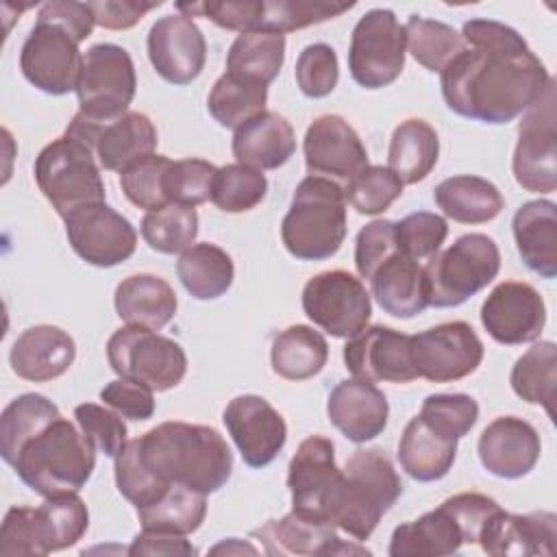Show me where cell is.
<instances>
[{
	"label": "cell",
	"mask_w": 557,
	"mask_h": 557,
	"mask_svg": "<svg viewBox=\"0 0 557 557\" xmlns=\"http://www.w3.org/2000/svg\"><path fill=\"white\" fill-rule=\"evenodd\" d=\"M74 418L81 431L94 442L96 450L107 457H117L126 446V424L117 411H111L96 403H83L74 409Z\"/></svg>",
	"instance_id": "cell-53"
},
{
	"label": "cell",
	"mask_w": 557,
	"mask_h": 557,
	"mask_svg": "<svg viewBox=\"0 0 557 557\" xmlns=\"http://www.w3.org/2000/svg\"><path fill=\"white\" fill-rule=\"evenodd\" d=\"M63 222L70 246L89 265L113 268L135 252L137 233L133 224L107 202L81 207Z\"/></svg>",
	"instance_id": "cell-16"
},
{
	"label": "cell",
	"mask_w": 557,
	"mask_h": 557,
	"mask_svg": "<svg viewBox=\"0 0 557 557\" xmlns=\"http://www.w3.org/2000/svg\"><path fill=\"white\" fill-rule=\"evenodd\" d=\"M115 311L128 326L163 329L176 313L178 300L172 285L154 274L126 276L113 296Z\"/></svg>",
	"instance_id": "cell-30"
},
{
	"label": "cell",
	"mask_w": 557,
	"mask_h": 557,
	"mask_svg": "<svg viewBox=\"0 0 557 557\" xmlns=\"http://www.w3.org/2000/svg\"><path fill=\"white\" fill-rule=\"evenodd\" d=\"M35 524L44 555L74 546L89 527V511L78 492L44 496L35 507Z\"/></svg>",
	"instance_id": "cell-39"
},
{
	"label": "cell",
	"mask_w": 557,
	"mask_h": 557,
	"mask_svg": "<svg viewBox=\"0 0 557 557\" xmlns=\"http://www.w3.org/2000/svg\"><path fill=\"white\" fill-rule=\"evenodd\" d=\"M137 76L131 54L117 44H96L83 54L76 85L81 111L100 122H113L128 113Z\"/></svg>",
	"instance_id": "cell-11"
},
{
	"label": "cell",
	"mask_w": 557,
	"mask_h": 557,
	"mask_svg": "<svg viewBox=\"0 0 557 557\" xmlns=\"http://www.w3.org/2000/svg\"><path fill=\"white\" fill-rule=\"evenodd\" d=\"M557 516L553 511L509 513L498 509L485 522L479 546L496 557H531L555 555Z\"/></svg>",
	"instance_id": "cell-24"
},
{
	"label": "cell",
	"mask_w": 557,
	"mask_h": 557,
	"mask_svg": "<svg viewBox=\"0 0 557 557\" xmlns=\"http://www.w3.org/2000/svg\"><path fill=\"white\" fill-rule=\"evenodd\" d=\"M411 361L418 376L450 383L472 374L483 361V342L468 322L455 320L411 335Z\"/></svg>",
	"instance_id": "cell-15"
},
{
	"label": "cell",
	"mask_w": 557,
	"mask_h": 557,
	"mask_svg": "<svg viewBox=\"0 0 557 557\" xmlns=\"http://www.w3.org/2000/svg\"><path fill=\"white\" fill-rule=\"evenodd\" d=\"M285 61V35L239 33L226 54V72L270 85Z\"/></svg>",
	"instance_id": "cell-41"
},
{
	"label": "cell",
	"mask_w": 557,
	"mask_h": 557,
	"mask_svg": "<svg viewBox=\"0 0 557 557\" xmlns=\"http://www.w3.org/2000/svg\"><path fill=\"white\" fill-rule=\"evenodd\" d=\"M57 24H61L63 28H67L72 35H76L78 41H85L94 26H96V17L89 9L87 2H74V0H50L46 4H41L39 13Z\"/></svg>",
	"instance_id": "cell-59"
},
{
	"label": "cell",
	"mask_w": 557,
	"mask_h": 557,
	"mask_svg": "<svg viewBox=\"0 0 557 557\" xmlns=\"http://www.w3.org/2000/svg\"><path fill=\"white\" fill-rule=\"evenodd\" d=\"M218 168L205 159H178L172 161L165 174V196L170 202L202 205L211 200Z\"/></svg>",
	"instance_id": "cell-50"
},
{
	"label": "cell",
	"mask_w": 557,
	"mask_h": 557,
	"mask_svg": "<svg viewBox=\"0 0 557 557\" xmlns=\"http://www.w3.org/2000/svg\"><path fill=\"white\" fill-rule=\"evenodd\" d=\"M466 48L440 72L446 107L483 124H507L553 83L524 37L496 20H468Z\"/></svg>",
	"instance_id": "cell-1"
},
{
	"label": "cell",
	"mask_w": 557,
	"mask_h": 557,
	"mask_svg": "<svg viewBox=\"0 0 557 557\" xmlns=\"http://www.w3.org/2000/svg\"><path fill=\"white\" fill-rule=\"evenodd\" d=\"M398 250L396 222L372 220L366 224L355 239V268L361 278H370L372 272Z\"/></svg>",
	"instance_id": "cell-54"
},
{
	"label": "cell",
	"mask_w": 557,
	"mask_h": 557,
	"mask_svg": "<svg viewBox=\"0 0 557 557\" xmlns=\"http://www.w3.org/2000/svg\"><path fill=\"white\" fill-rule=\"evenodd\" d=\"M346 237V196L337 181L309 174L292 196L281 222L287 252L300 261H324L337 255Z\"/></svg>",
	"instance_id": "cell-5"
},
{
	"label": "cell",
	"mask_w": 557,
	"mask_h": 557,
	"mask_svg": "<svg viewBox=\"0 0 557 557\" xmlns=\"http://www.w3.org/2000/svg\"><path fill=\"white\" fill-rule=\"evenodd\" d=\"M128 555H196V548L181 533L141 529V533L131 542Z\"/></svg>",
	"instance_id": "cell-60"
},
{
	"label": "cell",
	"mask_w": 557,
	"mask_h": 557,
	"mask_svg": "<svg viewBox=\"0 0 557 557\" xmlns=\"http://www.w3.org/2000/svg\"><path fill=\"white\" fill-rule=\"evenodd\" d=\"M368 281L379 307L394 318L409 320L429 307L424 265L400 250L389 255Z\"/></svg>",
	"instance_id": "cell-27"
},
{
	"label": "cell",
	"mask_w": 557,
	"mask_h": 557,
	"mask_svg": "<svg viewBox=\"0 0 557 557\" xmlns=\"http://www.w3.org/2000/svg\"><path fill=\"white\" fill-rule=\"evenodd\" d=\"M400 494L403 483L392 459L381 448H359L346 459L329 496L326 520L363 542Z\"/></svg>",
	"instance_id": "cell-4"
},
{
	"label": "cell",
	"mask_w": 557,
	"mask_h": 557,
	"mask_svg": "<svg viewBox=\"0 0 557 557\" xmlns=\"http://www.w3.org/2000/svg\"><path fill=\"white\" fill-rule=\"evenodd\" d=\"M339 81L337 54L329 44L307 46L296 61V83L307 98L329 96Z\"/></svg>",
	"instance_id": "cell-52"
},
{
	"label": "cell",
	"mask_w": 557,
	"mask_h": 557,
	"mask_svg": "<svg viewBox=\"0 0 557 557\" xmlns=\"http://www.w3.org/2000/svg\"><path fill=\"white\" fill-rule=\"evenodd\" d=\"M87 4L96 17V24L109 30L131 28L148 11L161 7V2H141V0H98Z\"/></svg>",
	"instance_id": "cell-58"
},
{
	"label": "cell",
	"mask_w": 557,
	"mask_h": 557,
	"mask_svg": "<svg viewBox=\"0 0 557 557\" xmlns=\"http://www.w3.org/2000/svg\"><path fill=\"white\" fill-rule=\"evenodd\" d=\"M302 311L329 335L350 339L368 326L372 302L357 276L346 270H329L305 283Z\"/></svg>",
	"instance_id": "cell-13"
},
{
	"label": "cell",
	"mask_w": 557,
	"mask_h": 557,
	"mask_svg": "<svg viewBox=\"0 0 557 557\" xmlns=\"http://www.w3.org/2000/svg\"><path fill=\"white\" fill-rule=\"evenodd\" d=\"M516 248L529 270L542 278L557 274V205L540 198L524 202L511 220Z\"/></svg>",
	"instance_id": "cell-29"
},
{
	"label": "cell",
	"mask_w": 557,
	"mask_h": 557,
	"mask_svg": "<svg viewBox=\"0 0 557 557\" xmlns=\"http://www.w3.org/2000/svg\"><path fill=\"white\" fill-rule=\"evenodd\" d=\"M198 235V213L189 205L170 202L161 209L146 211L141 218V237L163 255H181L194 246Z\"/></svg>",
	"instance_id": "cell-44"
},
{
	"label": "cell",
	"mask_w": 557,
	"mask_h": 557,
	"mask_svg": "<svg viewBox=\"0 0 557 557\" xmlns=\"http://www.w3.org/2000/svg\"><path fill=\"white\" fill-rule=\"evenodd\" d=\"M457 457V440L433 431L420 416L411 418L398 442L400 468L420 483L448 474Z\"/></svg>",
	"instance_id": "cell-32"
},
{
	"label": "cell",
	"mask_w": 557,
	"mask_h": 557,
	"mask_svg": "<svg viewBox=\"0 0 557 557\" xmlns=\"http://www.w3.org/2000/svg\"><path fill=\"white\" fill-rule=\"evenodd\" d=\"M442 213L461 224H485L494 220L503 207V194L494 183L474 174L444 178L433 191Z\"/></svg>",
	"instance_id": "cell-34"
},
{
	"label": "cell",
	"mask_w": 557,
	"mask_h": 557,
	"mask_svg": "<svg viewBox=\"0 0 557 557\" xmlns=\"http://www.w3.org/2000/svg\"><path fill=\"white\" fill-rule=\"evenodd\" d=\"M481 466L500 479H520L529 474L542 453V442L533 424L516 416L492 420L476 444Z\"/></svg>",
	"instance_id": "cell-23"
},
{
	"label": "cell",
	"mask_w": 557,
	"mask_h": 557,
	"mask_svg": "<svg viewBox=\"0 0 557 557\" xmlns=\"http://www.w3.org/2000/svg\"><path fill=\"white\" fill-rule=\"evenodd\" d=\"M222 420L242 453L244 463L250 468L272 463L287 442V424L283 416L257 394L233 398L226 405Z\"/></svg>",
	"instance_id": "cell-18"
},
{
	"label": "cell",
	"mask_w": 557,
	"mask_h": 557,
	"mask_svg": "<svg viewBox=\"0 0 557 557\" xmlns=\"http://www.w3.org/2000/svg\"><path fill=\"white\" fill-rule=\"evenodd\" d=\"M407 48L411 57L429 72H442L463 48V37L448 24L411 15L405 24Z\"/></svg>",
	"instance_id": "cell-45"
},
{
	"label": "cell",
	"mask_w": 557,
	"mask_h": 557,
	"mask_svg": "<svg viewBox=\"0 0 557 557\" xmlns=\"http://www.w3.org/2000/svg\"><path fill=\"white\" fill-rule=\"evenodd\" d=\"M0 455L41 496L78 492L96 466L94 442L44 394H22L0 418Z\"/></svg>",
	"instance_id": "cell-3"
},
{
	"label": "cell",
	"mask_w": 557,
	"mask_h": 557,
	"mask_svg": "<svg viewBox=\"0 0 557 557\" xmlns=\"http://www.w3.org/2000/svg\"><path fill=\"white\" fill-rule=\"evenodd\" d=\"M100 400L117 411L122 418L128 420H148L154 413V396L152 389L131 381V379H115L100 389Z\"/></svg>",
	"instance_id": "cell-57"
},
{
	"label": "cell",
	"mask_w": 557,
	"mask_h": 557,
	"mask_svg": "<svg viewBox=\"0 0 557 557\" xmlns=\"http://www.w3.org/2000/svg\"><path fill=\"white\" fill-rule=\"evenodd\" d=\"M76 357V344L67 331L52 324L26 329L11 346V370L33 383L52 381L70 370Z\"/></svg>",
	"instance_id": "cell-26"
},
{
	"label": "cell",
	"mask_w": 557,
	"mask_h": 557,
	"mask_svg": "<svg viewBox=\"0 0 557 557\" xmlns=\"http://www.w3.org/2000/svg\"><path fill=\"white\" fill-rule=\"evenodd\" d=\"M329 359V344L322 333L307 324H294L281 331L270 350L272 370L287 381L315 376Z\"/></svg>",
	"instance_id": "cell-38"
},
{
	"label": "cell",
	"mask_w": 557,
	"mask_h": 557,
	"mask_svg": "<svg viewBox=\"0 0 557 557\" xmlns=\"http://www.w3.org/2000/svg\"><path fill=\"white\" fill-rule=\"evenodd\" d=\"M405 26L389 9H370L359 17L350 35L348 70L363 89L392 85L405 67Z\"/></svg>",
	"instance_id": "cell-10"
},
{
	"label": "cell",
	"mask_w": 557,
	"mask_h": 557,
	"mask_svg": "<svg viewBox=\"0 0 557 557\" xmlns=\"http://www.w3.org/2000/svg\"><path fill=\"white\" fill-rule=\"evenodd\" d=\"M463 533L450 511L440 505L433 511L422 513L418 520L398 524L389 540L392 557H442L461 548Z\"/></svg>",
	"instance_id": "cell-33"
},
{
	"label": "cell",
	"mask_w": 557,
	"mask_h": 557,
	"mask_svg": "<svg viewBox=\"0 0 557 557\" xmlns=\"http://www.w3.org/2000/svg\"><path fill=\"white\" fill-rule=\"evenodd\" d=\"M450 516L457 520L461 533H463V544H479L481 531L485 522L500 509V505L479 492H461L442 503Z\"/></svg>",
	"instance_id": "cell-55"
},
{
	"label": "cell",
	"mask_w": 557,
	"mask_h": 557,
	"mask_svg": "<svg viewBox=\"0 0 557 557\" xmlns=\"http://www.w3.org/2000/svg\"><path fill=\"white\" fill-rule=\"evenodd\" d=\"M339 474L342 470L335 463V446L329 437L311 435L302 440L287 472L292 509L309 518L326 520V503Z\"/></svg>",
	"instance_id": "cell-22"
},
{
	"label": "cell",
	"mask_w": 557,
	"mask_h": 557,
	"mask_svg": "<svg viewBox=\"0 0 557 557\" xmlns=\"http://www.w3.org/2000/svg\"><path fill=\"white\" fill-rule=\"evenodd\" d=\"M305 165L313 176L350 181L368 168V150L357 131L342 115L315 117L302 141Z\"/></svg>",
	"instance_id": "cell-21"
},
{
	"label": "cell",
	"mask_w": 557,
	"mask_h": 557,
	"mask_svg": "<svg viewBox=\"0 0 557 557\" xmlns=\"http://www.w3.org/2000/svg\"><path fill=\"white\" fill-rule=\"evenodd\" d=\"M148 59L154 72L172 85L196 81L207 61V41L196 22L183 13L159 17L148 33Z\"/></svg>",
	"instance_id": "cell-20"
},
{
	"label": "cell",
	"mask_w": 557,
	"mask_h": 557,
	"mask_svg": "<svg viewBox=\"0 0 557 557\" xmlns=\"http://www.w3.org/2000/svg\"><path fill=\"white\" fill-rule=\"evenodd\" d=\"M355 2L329 0H226V2H191L176 4V11L194 17L202 15L226 30L237 33H278L298 30L311 24L333 20L350 11Z\"/></svg>",
	"instance_id": "cell-6"
},
{
	"label": "cell",
	"mask_w": 557,
	"mask_h": 557,
	"mask_svg": "<svg viewBox=\"0 0 557 557\" xmlns=\"http://www.w3.org/2000/svg\"><path fill=\"white\" fill-rule=\"evenodd\" d=\"M157 128L146 113L128 111L113 122H104L96 141V157L104 170L122 172L157 148Z\"/></svg>",
	"instance_id": "cell-35"
},
{
	"label": "cell",
	"mask_w": 557,
	"mask_h": 557,
	"mask_svg": "<svg viewBox=\"0 0 557 557\" xmlns=\"http://www.w3.org/2000/svg\"><path fill=\"white\" fill-rule=\"evenodd\" d=\"M500 270V252L492 237L468 233L424 265L429 305L437 309L459 307L487 287Z\"/></svg>",
	"instance_id": "cell-7"
},
{
	"label": "cell",
	"mask_w": 557,
	"mask_h": 557,
	"mask_svg": "<svg viewBox=\"0 0 557 557\" xmlns=\"http://www.w3.org/2000/svg\"><path fill=\"white\" fill-rule=\"evenodd\" d=\"M509 383L513 392L531 403L542 405L548 418L555 416V389H557V346L555 342L533 344L511 368Z\"/></svg>",
	"instance_id": "cell-40"
},
{
	"label": "cell",
	"mask_w": 557,
	"mask_h": 557,
	"mask_svg": "<svg viewBox=\"0 0 557 557\" xmlns=\"http://www.w3.org/2000/svg\"><path fill=\"white\" fill-rule=\"evenodd\" d=\"M0 555H44L33 507L15 505L7 511L0 527Z\"/></svg>",
	"instance_id": "cell-56"
},
{
	"label": "cell",
	"mask_w": 557,
	"mask_h": 557,
	"mask_svg": "<svg viewBox=\"0 0 557 557\" xmlns=\"http://www.w3.org/2000/svg\"><path fill=\"white\" fill-rule=\"evenodd\" d=\"M448 235V224L442 215L431 211H416L396 222L398 250L409 259L422 263L435 257Z\"/></svg>",
	"instance_id": "cell-51"
},
{
	"label": "cell",
	"mask_w": 557,
	"mask_h": 557,
	"mask_svg": "<svg viewBox=\"0 0 557 557\" xmlns=\"http://www.w3.org/2000/svg\"><path fill=\"white\" fill-rule=\"evenodd\" d=\"M235 542H237V537H231L228 542L218 544L211 553H222V550H226V553H231V550H235V553H257L255 546H250V544H237V546H235Z\"/></svg>",
	"instance_id": "cell-61"
},
{
	"label": "cell",
	"mask_w": 557,
	"mask_h": 557,
	"mask_svg": "<svg viewBox=\"0 0 557 557\" xmlns=\"http://www.w3.org/2000/svg\"><path fill=\"white\" fill-rule=\"evenodd\" d=\"M516 183L531 194H550L557 187V128L555 83L546 87L518 124V144L511 159Z\"/></svg>",
	"instance_id": "cell-14"
},
{
	"label": "cell",
	"mask_w": 557,
	"mask_h": 557,
	"mask_svg": "<svg viewBox=\"0 0 557 557\" xmlns=\"http://www.w3.org/2000/svg\"><path fill=\"white\" fill-rule=\"evenodd\" d=\"M409 344L411 335L383 324L366 326L344 346V363L359 381L409 383L418 379Z\"/></svg>",
	"instance_id": "cell-19"
},
{
	"label": "cell",
	"mask_w": 557,
	"mask_h": 557,
	"mask_svg": "<svg viewBox=\"0 0 557 557\" xmlns=\"http://www.w3.org/2000/svg\"><path fill=\"white\" fill-rule=\"evenodd\" d=\"M233 472V453L226 440L205 424L163 422L141 437L128 440L115 457L117 492L141 509L168 487L185 485L213 494Z\"/></svg>",
	"instance_id": "cell-2"
},
{
	"label": "cell",
	"mask_w": 557,
	"mask_h": 557,
	"mask_svg": "<svg viewBox=\"0 0 557 557\" xmlns=\"http://www.w3.org/2000/svg\"><path fill=\"white\" fill-rule=\"evenodd\" d=\"M252 535L263 542L268 555H333L339 542L331 522L302 516L294 509L278 520H268Z\"/></svg>",
	"instance_id": "cell-31"
},
{
	"label": "cell",
	"mask_w": 557,
	"mask_h": 557,
	"mask_svg": "<svg viewBox=\"0 0 557 557\" xmlns=\"http://www.w3.org/2000/svg\"><path fill=\"white\" fill-rule=\"evenodd\" d=\"M346 200L361 215H379L403 196V181L383 165H368L344 187Z\"/></svg>",
	"instance_id": "cell-47"
},
{
	"label": "cell",
	"mask_w": 557,
	"mask_h": 557,
	"mask_svg": "<svg viewBox=\"0 0 557 557\" xmlns=\"http://www.w3.org/2000/svg\"><path fill=\"white\" fill-rule=\"evenodd\" d=\"M176 274L183 287L196 300H215L231 289L235 265L226 250L202 242L181 252L176 261Z\"/></svg>",
	"instance_id": "cell-37"
},
{
	"label": "cell",
	"mask_w": 557,
	"mask_h": 557,
	"mask_svg": "<svg viewBox=\"0 0 557 557\" xmlns=\"http://www.w3.org/2000/svg\"><path fill=\"white\" fill-rule=\"evenodd\" d=\"M326 413L331 424L346 440L366 444L385 431L389 405L385 394L374 383L346 379L331 389Z\"/></svg>",
	"instance_id": "cell-25"
},
{
	"label": "cell",
	"mask_w": 557,
	"mask_h": 557,
	"mask_svg": "<svg viewBox=\"0 0 557 557\" xmlns=\"http://www.w3.org/2000/svg\"><path fill=\"white\" fill-rule=\"evenodd\" d=\"M78 39L61 24L37 15L22 52L20 70L24 78L44 94L65 96L76 91L83 70V54Z\"/></svg>",
	"instance_id": "cell-12"
},
{
	"label": "cell",
	"mask_w": 557,
	"mask_h": 557,
	"mask_svg": "<svg viewBox=\"0 0 557 557\" xmlns=\"http://www.w3.org/2000/svg\"><path fill=\"white\" fill-rule=\"evenodd\" d=\"M172 159L163 154H146L120 172L124 196L139 209L154 211L170 205L165 196V174Z\"/></svg>",
	"instance_id": "cell-48"
},
{
	"label": "cell",
	"mask_w": 557,
	"mask_h": 557,
	"mask_svg": "<svg viewBox=\"0 0 557 557\" xmlns=\"http://www.w3.org/2000/svg\"><path fill=\"white\" fill-rule=\"evenodd\" d=\"M440 157V139L435 128L411 117L396 126L389 139L387 168L403 181V185H413L431 174Z\"/></svg>",
	"instance_id": "cell-36"
},
{
	"label": "cell",
	"mask_w": 557,
	"mask_h": 557,
	"mask_svg": "<svg viewBox=\"0 0 557 557\" xmlns=\"http://www.w3.org/2000/svg\"><path fill=\"white\" fill-rule=\"evenodd\" d=\"M294 152V128L283 115L274 111H261L235 128L233 157L237 163L250 165L255 170H276L285 165Z\"/></svg>",
	"instance_id": "cell-28"
},
{
	"label": "cell",
	"mask_w": 557,
	"mask_h": 557,
	"mask_svg": "<svg viewBox=\"0 0 557 557\" xmlns=\"http://www.w3.org/2000/svg\"><path fill=\"white\" fill-rule=\"evenodd\" d=\"M111 370L152 392L176 387L187 372V357L178 342L141 326H122L107 342Z\"/></svg>",
	"instance_id": "cell-9"
},
{
	"label": "cell",
	"mask_w": 557,
	"mask_h": 557,
	"mask_svg": "<svg viewBox=\"0 0 557 557\" xmlns=\"http://www.w3.org/2000/svg\"><path fill=\"white\" fill-rule=\"evenodd\" d=\"M35 181L61 218L72 211L104 202V183L94 152L63 135L50 141L35 159Z\"/></svg>",
	"instance_id": "cell-8"
},
{
	"label": "cell",
	"mask_w": 557,
	"mask_h": 557,
	"mask_svg": "<svg viewBox=\"0 0 557 557\" xmlns=\"http://www.w3.org/2000/svg\"><path fill=\"white\" fill-rule=\"evenodd\" d=\"M135 511L141 529L189 535L200 529L207 516V494L185 485H172L154 503Z\"/></svg>",
	"instance_id": "cell-42"
},
{
	"label": "cell",
	"mask_w": 557,
	"mask_h": 557,
	"mask_svg": "<svg viewBox=\"0 0 557 557\" xmlns=\"http://www.w3.org/2000/svg\"><path fill=\"white\" fill-rule=\"evenodd\" d=\"M487 335L507 346L535 342L546 324V305L540 292L524 281L498 283L481 305Z\"/></svg>",
	"instance_id": "cell-17"
},
{
	"label": "cell",
	"mask_w": 557,
	"mask_h": 557,
	"mask_svg": "<svg viewBox=\"0 0 557 557\" xmlns=\"http://www.w3.org/2000/svg\"><path fill=\"white\" fill-rule=\"evenodd\" d=\"M433 431L459 440L479 420V405L468 394H431L418 413Z\"/></svg>",
	"instance_id": "cell-49"
},
{
	"label": "cell",
	"mask_w": 557,
	"mask_h": 557,
	"mask_svg": "<svg viewBox=\"0 0 557 557\" xmlns=\"http://www.w3.org/2000/svg\"><path fill=\"white\" fill-rule=\"evenodd\" d=\"M268 181L261 170L244 163H228L218 168L211 202L226 213H244L263 202Z\"/></svg>",
	"instance_id": "cell-46"
},
{
	"label": "cell",
	"mask_w": 557,
	"mask_h": 557,
	"mask_svg": "<svg viewBox=\"0 0 557 557\" xmlns=\"http://www.w3.org/2000/svg\"><path fill=\"white\" fill-rule=\"evenodd\" d=\"M268 85L224 72L211 87L207 109L224 128H237L257 113L265 111Z\"/></svg>",
	"instance_id": "cell-43"
}]
</instances>
